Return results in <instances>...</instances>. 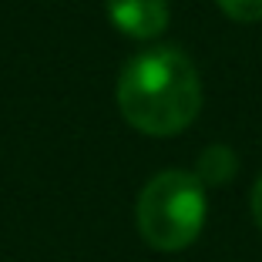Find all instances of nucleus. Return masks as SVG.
<instances>
[{"instance_id":"nucleus-1","label":"nucleus","mask_w":262,"mask_h":262,"mask_svg":"<svg viewBox=\"0 0 262 262\" xmlns=\"http://www.w3.org/2000/svg\"><path fill=\"white\" fill-rule=\"evenodd\" d=\"M118 108L131 128L151 138H171L199 118L202 81L178 47H151L135 54L118 77Z\"/></svg>"},{"instance_id":"nucleus-2","label":"nucleus","mask_w":262,"mask_h":262,"mask_svg":"<svg viewBox=\"0 0 262 262\" xmlns=\"http://www.w3.org/2000/svg\"><path fill=\"white\" fill-rule=\"evenodd\" d=\"M205 185L195 171L171 168L155 175L138 195V232L158 252H182L205 225Z\"/></svg>"},{"instance_id":"nucleus-3","label":"nucleus","mask_w":262,"mask_h":262,"mask_svg":"<svg viewBox=\"0 0 262 262\" xmlns=\"http://www.w3.org/2000/svg\"><path fill=\"white\" fill-rule=\"evenodd\" d=\"M104 7L124 37L151 40L168 27V0H108Z\"/></svg>"},{"instance_id":"nucleus-4","label":"nucleus","mask_w":262,"mask_h":262,"mask_svg":"<svg viewBox=\"0 0 262 262\" xmlns=\"http://www.w3.org/2000/svg\"><path fill=\"white\" fill-rule=\"evenodd\" d=\"M219 7H222L225 17L239 24H255L262 20V0H215Z\"/></svg>"},{"instance_id":"nucleus-5","label":"nucleus","mask_w":262,"mask_h":262,"mask_svg":"<svg viewBox=\"0 0 262 262\" xmlns=\"http://www.w3.org/2000/svg\"><path fill=\"white\" fill-rule=\"evenodd\" d=\"M252 215H255V225L262 229V178L255 182V188H252Z\"/></svg>"}]
</instances>
